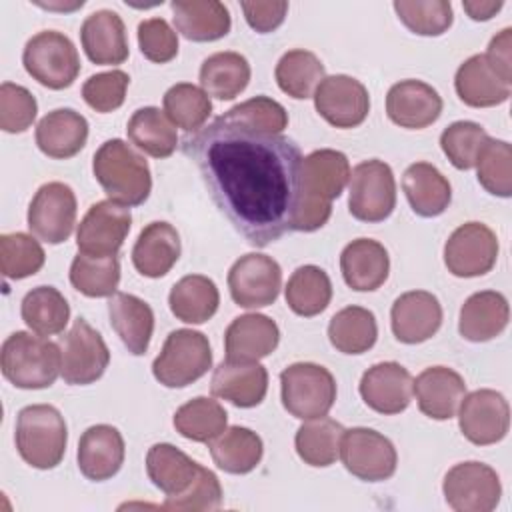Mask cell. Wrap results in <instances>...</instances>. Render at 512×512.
Wrapping results in <instances>:
<instances>
[{"label":"cell","mask_w":512,"mask_h":512,"mask_svg":"<svg viewBox=\"0 0 512 512\" xmlns=\"http://www.w3.org/2000/svg\"><path fill=\"white\" fill-rule=\"evenodd\" d=\"M46 254L40 242L24 232L0 236V270L4 278L22 280L34 276L44 266Z\"/></svg>","instance_id":"50"},{"label":"cell","mask_w":512,"mask_h":512,"mask_svg":"<svg viewBox=\"0 0 512 512\" xmlns=\"http://www.w3.org/2000/svg\"><path fill=\"white\" fill-rule=\"evenodd\" d=\"M26 72L50 90H64L80 74V58L74 42L56 30L34 34L22 52Z\"/></svg>","instance_id":"8"},{"label":"cell","mask_w":512,"mask_h":512,"mask_svg":"<svg viewBox=\"0 0 512 512\" xmlns=\"http://www.w3.org/2000/svg\"><path fill=\"white\" fill-rule=\"evenodd\" d=\"M360 396L368 408L380 414H400L414 394L410 372L398 362H378L360 378Z\"/></svg>","instance_id":"19"},{"label":"cell","mask_w":512,"mask_h":512,"mask_svg":"<svg viewBox=\"0 0 512 512\" xmlns=\"http://www.w3.org/2000/svg\"><path fill=\"white\" fill-rule=\"evenodd\" d=\"M132 224L128 206L112 200L96 202L88 208L76 230L78 252L90 256H116Z\"/></svg>","instance_id":"16"},{"label":"cell","mask_w":512,"mask_h":512,"mask_svg":"<svg viewBox=\"0 0 512 512\" xmlns=\"http://www.w3.org/2000/svg\"><path fill=\"white\" fill-rule=\"evenodd\" d=\"M76 224V196L64 182L42 184L28 206L30 232L48 242H66Z\"/></svg>","instance_id":"14"},{"label":"cell","mask_w":512,"mask_h":512,"mask_svg":"<svg viewBox=\"0 0 512 512\" xmlns=\"http://www.w3.org/2000/svg\"><path fill=\"white\" fill-rule=\"evenodd\" d=\"M390 326L396 340L404 344L426 342L442 326V306L432 292H404L392 304Z\"/></svg>","instance_id":"20"},{"label":"cell","mask_w":512,"mask_h":512,"mask_svg":"<svg viewBox=\"0 0 512 512\" xmlns=\"http://www.w3.org/2000/svg\"><path fill=\"white\" fill-rule=\"evenodd\" d=\"M212 368L208 338L190 328L172 330L152 362L154 378L166 388H184Z\"/></svg>","instance_id":"6"},{"label":"cell","mask_w":512,"mask_h":512,"mask_svg":"<svg viewBox=\"0 0 512 512\" xmlns=\"http://www.w3.org/2000/svg\"><path fill=\"white\" fill-rule=\"evenodd\" d=\"M210 454L220 470L228 474H248L260 464L264 444L250 428L230 426L210 442Z\"/></svg>","instance_id":"37"},{"label":"cell","mask_w":512,"mask_h":512,"mask_svg":"<svg viewBox=\"0 0 512 512\" xmlns=\"http://www.w3.org/2000/svg\"><path fill=\"white\" fill-rule=\"evenodd\" d=\"M446 504L456 512H490L498 506L502 484L494 468L484 462H460L442 482Z\"/></svg>","instance_id":"11"},{"label":"cell","mask_w":512,"mask_h":512,"mask_svg":"<svg viewBox=\"0 0 512 512\" xmlns=\"http://www.w3.org/2000/svg\"><path fill=\"white\" fill-rule=\"evenodd\" d=\"M344 282L356 292L378 290L390 272L388 250L372 238H356L340 254Z\"/></svg>","instance_id":"27"},{"label":"cell","mask_w":512,"mask_h":512,"mask_svg":"<svg viewBox=\"0 0 512 512\" xmlns=\"http://www.w3.org/2000/svg\"><path fill=\"white\" fill-rule=\"evenodd\" d=\"M414 394L422 414L432 420H450L466 396V382L448 366H430L416 376Z\"/></svg>","instance_id":"26"},{"label":"cell","mask_w":512,"mask_h":512,"mask_svg":"<svg viewBox=\"0 0 512 512\" xmlns=\"http://www.w3.org/2000/svg\"><path fill=\"white\" fill-rule=\"evenodd\" d=\"M218 304L220 294L214 280L202 274H188L180 278L168 294L172 314L186 324L208 322L216 314Z\"/></svg>","instance_id":"35"},{"label":"cell","mask_w":512,"mask_h":512,"mask_svg":"<svg viewBox=\"0 0 512 512\" xmlns=\"http://www.w3.org/2000/svg\"><path fill=\"white\" fill-rule=\"evenodd\" d=\"M80 42L90 62L116 66L128 58L126 28L118 12L102 8L86 16L80 26Z\"/></svg>","instance_id":"25"},{"label":"cell","mask_w":512,"mask_h":512,"mask_svg":"<svg viewBox=\"0 0 512 512\" xmlns=\"http://www.w3.org/2000/svg\"><path fill=\"white\" fill-rule=\"evenodd\" d=\"M4 378L22 390L50 388L62 370L60 346L32 332H12L0 350Z\"/></svg>","instance_id":"4"},{"label":"cell","mask_w":512,"mask_h":512,"mask_svg":"<svg viewBox=\"0 0 512 512\" xmlns=\"http://www.w3.org/2000/svg\"><path fill=\"white\" fill-rule=\"evenodd\" d=\"M484 58L504 82L512 84V28L500 30L490 40Z\"/></svg>","instance_id":"58"},{"label":"cell","mask_w":512,"mask_h":512,"mask_svg":"<svg viewBox=\"0 0 512 512\" xmlns=\"http://www.w3.org/2000/svg\"><path fill=\"white\" fill-rule=\"evenodd\" d=\"M222 506V486L218 476L200 464L192 484L176 496H166L164 510L172 512H206Z\"/></svg>","instance_id":"53"},{"label":"cell","mask_w":512,"mask_h":512,"mask_svg":"<svg viewBox=\"0 0 512 512\" xmlns=\"http://www.w3.org/2000/svg\"><path fill=\"white\" fill-rule=\"evenodd\" d=\"M394 10L400 22L410 32L420 36H440L454 22L452 4L448 0H426V2L396 0Z\"/></svg>","instance_id":"51"},{"label":"cell","mask_w":512,"mask_h":512,"mask_svg":"<svg viewBox=\"0 0 512 512\" xmlns=\"http://www.w3.org/2000/svg\"><path fill=\"white\" fill-rule=\"evenodd\" d=\"M488 140V132L478 122L458 120L442 130L440 148L454 168L470 170L476 166Z\"/></svg>","instance_id":"49"},{"label":"cell","mask_w":512,"mask_h":512,"mask_svg":"<svg viewBox=\"0 0 512 512\" xmlns=\"http://www.w3.org/2000/svg\"><path fill=\"white\" fill-rule=\"evenodd\" d=\"M162 102L164 114L172 120V124L186 130L188 134L200 130L212 112L210 96L190 82H178L170 86Z\"/></svg>","instance_id":"47"},{"label":"cell","mask_w":512,"mask_h":512,"mask_svg":"<svg viewBox=\"0 0 512 512\" xmlns=\"http://www.w3.org/2000/svg\"><path fill=\"white\" fill-rule=\"evenodd\" d=\"M138 46L150 62L166 64L178 54V34L164 18H146L138 24Z\"/></svg>","instance_id":"56"},{"label":"cell","mask_w":512,"mask_h":512,"mask_svg":"<svg viewBox=\"0 0 512 512\" xmlns=\"http://www.w3.org/2000/svg\"><path fill=\"white\" fill-rule=\"evenodd\" d=\"M110 326L120 336L130 354L142 356L148 350L152 332H154V312L148 302L142 298L116 292L108 300Z\"/></svg>","instance_id":"31"},{"label":"cell","mask_w":512,"mask_h":512,"mask_svg":"<svg viewBox=\"0 0 512 512\" xmlns=\"http://www.w3.org/2000/svg\"><path fill=\"white\" fill-rule=\"evenodd\" d=\"M224 122L260 134H282L288 126L286 108L270 96H254L232 106L220 116Z\"/></svg>","instance_id":"48"},{"label":"cell","mask_w":512,"mask_h":512,"mask_svg":"<svg viewBox=\"0 0 512 512\" xmlns=\"http://www.w3.org/2000/svg\"><path fill=\"white\" fill-rule=\"evenodd\" d=\"M16 450L38 470L56 468L66 452L68 428L58 408L50 404L24 406L16 416Z\"/></svg>","instance_id":"5"},{"label":"cell","mask_w":512,"mask_h":512,"mask_svg":"<svg viewBox=\"0 0 512 512\" xmlns=\"http://www.w3.org/2000/svg\"><path fill=\"white\" fill-rule=\"evenodd\" d=\"M130 142L152 158H168L178 146V134L172 120L156 106L138 108L126 126Z\"/></svg>","instance_id":"38"},{"label":"cell","mask_w":512,"mask_h":512,"mask_svg":"<svg viewBox=\"0 0 512 512\" xmlns=\"http://www.w3.org/2000/svg\"><path fill=\"white\" fill-rule=\"evenodd\" d=\"M200 464L180 448L158 442L146 454V472L156 488L166 496L182 494L198 474Z\"/></svg>","instance_id":"36"},{"label":"cell","mask_w":512,"mask_h":512,"mask_svg":"<svg viewBox=\"0 0 512 512\" xmlns=\"http://www.w3.org/2000/svg\"><path fill=\"white\" fill-rule=\"evenodd\" d=\"M458 426L464 438L476 446L496 444L508 434L510 406L496 390H474L458 406Z\"/></svg>","instance_id":"17"},{"label":"cell","mask_w":512,"mask_h":512,"mask_svg":"<svg viewBox=\"0 0 512 512\" xmlns=\"http://www.w3.org/2000/svg\"><path fill=\"white\" fill-rule=\"evenodd\" d=\"M20 316L32 332L52 336L66 328L70 320V306L54 286H36L22 298Z\"/></svg>","instance_id":"44"},{"label":"cell","mask_w":512,"mask_h":512,"mask_svg":"<svg viewBox=\"0 0 512 512\" xmlns=\"http://www.w3.org/2000/svg\"><path fill=\"white\" fill-rule=\"evenodd\" d=\"M350 172L346 154L332 148H320L302 158L292 230L314 232L322 228L332 214V200L344 192Z\"/></svg>","instance_id":"2"},{"label":"cell","mask_w":512,"mask_h":512,"mask_svg":"<svg viewBox=\"0 0 512 512\" xmlns=\"http://www.w3.org/2000/svg\"><path fill=\"white\" fill-rule=\"evenodd\" d=\"M182 150L238 234L264 248L292 230L302 152L282 134L250 132L220 116L188 134Z\"/></svg>","instance_id":"1"},{"label":"cell","mask_w":512,"mask_h":512,"mask_svg":"<svg viewBox=\"0 0 512 512\" xmlns=\"http://www.w3.org/2000/svg\"><path fill=\"white\" fill-rule=\"evenodd\" d=\"M476 176L486 192L500 198L512 194V148L506 140H488L476 162Z\"/></svg>","instance_id":"52"},{"label":"cell","mask_w":512,"mask_h":512,"mask_svg":"<svg viewBox=\"0 0 512 512\" xmlns=\"http://www.w3.org/2000/svg\"><path fill=\"white\" fill-rule=\"evenodd\" d=\"M402 190L414 214L422 218L440 216L452 200L448 178L428 162H414L402 176Z\"/></svg>","instance_id":"34"},{"label":"cell","mask_w":512,"mask_h":512,"mask_svg":"<svg viewBox=\"0 0 512 512\" xmlns=\"http://www.w3.org/2000/svg\"><path fill=\"white\" fill-rule=\"evenodd\" d=\"M128 84L130 76L122 70L100 72L82 84V98L96 112H114L124 104Z\"/></svg>","instance_id":"55"},{"label":"cell","mask_w":512,"mask_h":512,"mask_svg":"<svg viewBox=\"0 0 512 512\" xmlns=\"http://www.w3.org/2000/svg\"><path fill=\"white\" fill-rule=\"evenodd\" d=\"M282 406L300 420L326 416L336 400L332 372L314 362H296L280 372Z\"/></svg>","instance_id":"7"},{"label":"cell","mask_w":512,"mask_h":512,"mask_svg":"<svg viewBox=\"0 0 512 512\" xmlns=\"http://www.w3.org/2000/svg\"><path fill=\"white\" fill-rule=\"evenodd\" d=\"M314 108L334 128H354L366 120L370 96L360 80L348 74H334L318 84Z\"/></svg>","instance_id":"18"},{"label":"cell","mask_w":512,"mask_h":512,"mask_svg":"<svg viewBox=\"0 0 512 512\" xmlns=\"http://www.w3.org/2000/svg\"><path fill=\"white\" fill-rule=\"evenodd\" d=\"M280 342L278 324L266 314H242L224 332L226 360L258 362L270 356Z\"/></svg>","instance_id":"23"},{"label":"cell","mask_w":512,"mask_h":512,"mask_svg":"<svg viewBox=\"0 0 512 512\" xmlns=\"http://www.w3.org/2000/svg\"><path fill=\"white\" fill-rule=\"evenodd\" d=\"M170 8L176 30L192 42H214L230 32V12L218 0H174Z\"/></svg>","instance_id":"32"},{"label":"cell","mask_w":512,"mask_h":512,"mask_svg":"<svg viewBox=\"0 0 512 512\" xmlns=\"http://www.w3.org/2000/svg\"><path fill=\"white\" fill-rule=\"evenodd\" d=\"M88 140V120L72 110L58 108L48 112L36 126V144L42 154L66 160L76 156Z\"/></svg>","instance_id":"30"},{"label":"cell","mask_w":512,"mask_h":512,"mask_svg":"<svg viewBox=\"0 0 512 512\" xmlns=\"http://www.w3.org/2000/svg\"><path fill=\"white\" fill-rule=\"evenodd\" d=\"M288 308L304 318L318 316L332 300V282L328 274L314 264H304L292 272L284 288Z\"/></svg>","instance_id":"41"},{"label":"cell","mask_w":512,"mask_h":512,"mask_svg":"<svg viewBox=\"0 0 512 512\" xmlns=\"http://www.w3.org/2000/svg\"><path fill=\"white\" fill-rule=\"evenodd\" d=\"M70 284L88 298H110L120 284L118 256L78 252L70 264Z\"/></svg>","instance_id":"46"},{"label":"cell","mask_w":512,"mask_h":512,"mask_svg":"<svg viewBox=\"0 0 512 512\" xmlns=\"http://www.w3.org/2000/svg\"><path fill=\"white\" fill-rule=\"evenodd\" d=\"M62 352V378L72 386H86L102 378L110 364V350L84 318L74 320L72 328L60 336Z\"/></svg>","instance_id":"10"},{"label":"cell","mask_w":512,"mask_h":512,"mask_svg":"<svg viewBox=\"0 0 512 512\" xmlns=\"http://www.w3.org/2000/svg\"><path fill=\"white\" fill-rule=\"evenodd\" d=\"M274 76L278 88L284 94L296 100H306L314 96L318 84L326 78V70L314 52L296 48L282 54V58L276 64Z\"/></svg>","instance_id":"45"},{"label":"cell","mask_w":512,"mask_h":512,"mask_svg":"<svg viewBox=\"0 0 512 512\" xmlns=\"http://www.w3.org/2000/svg\"><path fill=\"white\" fill-rule=\"evenodd\" d=\"M340 458L344 468L364 482L388 480L398 464V454L390 438L364 426L344 430Z\"/></svg>","instance_id":"12"},{"label":"cell","mask_w":512,"mask_h":512,"mask_svg":"<svg viewBox=\"0 0 512 512\" xmlns=\"http://www.w3.org/2000/svg\"><path fill=\"white\" fill-rule=\"evenodd\" d=\"M344 436V426L332 418L320 416L304 422L296 436L294 446L298 456L308 466L326 468L340 456V442Z\"/></svg>","instance_id":"43"},{"label":"cell","mask_w":512,"mask_h":512,"mask_svg":"<svg viewBox=\"0 0 512 512\" xmlns=\"http://www.w3.org/2000/svg\"><path fill=\"white\" fill-rule=\"evenodd\" d=\"M38 104L32 92L14 82L0 86V128L8 134H20L36 120Z\"/></svg>","instance_id":"54"},{"label":"cell","mask_w":512,"mask_h":512,"mask_svg":"<svg viewBox=\"0 0 512 512\" xmlns=\"http://www.w3.org/2000/svg\"><path fill=\"white\" fill-rule=\"evenodd\" d=\"M244 18L248 26L260 34H268L276 30L288 12V2L284 0H272V2H240Z\"/></svg>","instance_id":"57"},{"label":"cell","mask_w":512,"mask_h":512,"mask_svg":"<svg viewBox=\"0 0 512 512\" xmlns=\"http://www.w3.org/2000/svg\"><path fill=\"white\" fill-rule=\"evenodd\" d=\"M498 238L482 222L458 226L444 244V264L458 278H474L490 272L498 258Z\"/></svg>","instance_id":"15"},{"label":"cell","mask_w":512,"mask_h":512,"mask_svg":"<svg viewBox=\"0 0 512 512\" xmlns=\"http://www.w3.org/2000/svg\"><path fill=\"white\" fill-rule=\"evenodd\" d=\"M504 6L502 0H488V2H478V0H466L462 2V8L466 10V14L472 18V20H490L500 8Z\"/></svg>","instance_id":"59"},{"label":"cell","mask_w":512,"mask_h":512,"mask_svg":"<svg viewBox=\"0 0 512 512\" xmlns=\"http://www.w3.org/2000/svg\"><path fill=\"white\" fill-rule=\"evenodd\" d=\"M92 172L106 196L122 206H140L152 190L146 158L120 138L106 140L92 158Z\"/></svg>","instance_id":"3"},{"label":"cell","mask_w":512,"mask_h":512,"mask_svg":"<svg viewBox=\"0 0 512 512\" xmlns=\"http://www.w3.org/2000/svg\"><path fill=\"white\" fill-rule=\"evenodd\" d=\"M386 114L400 128L422 130L442 114V98L422 80H400L386 94Z\"/></svg>","instance_id":"21"},{"label":"cell","mask_w":512,"mask_h":512,"mask_svg":"<svg viewBox=\"0 0 512 512\" xmlns=\"http://www.w3.org/2000/svg\"><path fill=\"white\" fill-rule=\"evenodd\" d=\"M180 258V234L164 220L150 222L132 248V264L146 278H162Z\"/></svg>","instance_id":"28"},{"label":"cell","mask_w":512,"mask_h":512,"mask_svg":"<svg viewBox=\"0 0 512 512\" xmlns=\"http://www.w3.org/2000/svg\"><path fill=\"white\" fill-rule=\"evenodd\" d=\"M124 438L118 428L110 424L90 426L78 442V468L94 482H102L118 474L124 464Z\"/></svg>","instance_id":"24"},{"label":"cell","mask_w":512,"mask_h":512,"mask_svg":"<svg viewBox=\"0 0 512 512\" xmlns=\"http://www.w3.org/2000/svg\"><path fill=\"white\" fill-rule=\"evenodd\" d=\"M396 206L392 168L382 160H364L350 172L348 210L360 222H382Z\"/></svg>","instance_id":"9"},{"label":"cell","mask_w":512,"mask_h":512,"mask_svg":"<svg viewBox=\"0 0 512 512\" xmlns=\"http://www.w3.org/2000/svg\"><path fill=\"white\" fill-rule=\"evenodd\" d=\"M508 320L510 306L506 296L496 290H482L462 304L458 332L470 342H488L506 330Z\"/></svg>","instance_id":"29"},{"label":"cell","mask_w":512,"mask_h":512,"mask_svg":"<svg viewBox=\"0 0 512 512\" xmlns=\"http://www.w3.org/2000/svg\"><path fill=\"white\" fill-rule=\"evenodd\" d=\"M210 390L238 408H254L268 392V372L258 362L224 360L214 368Z\"/></svg>","instance_id":"22"},{"label":"cell","mask_w":512,"mask_h":512,"mask_svg":"<svg viewBox=\"0 0 512 512\" xmlns=\"http://www.w3.org/2000/svg\"><path fill=\"white\" fill-rule=\"evenodd\" d=\"M172 422L180 436L192 442L210 444L226 430L228 414L218 400L208 396H196L174 412Z\"/></svg>","instance_id":"42"},{"label":"cell","mask_w":512,"mask_h":512,"mask_svg":"<svg viewBox=\"0 0 512 512\" xmlns=\"http://www.w3.org/2000/svg\"><path fill=\"white\" fill-rule=\"evenodd\" d=\"M378 338V324L372 310L346 306L338 310L328 324V340L342 354H364Z\"/></svg>","instance_id":"40"},{"label":"cell","mask_w":512,"mask_h":512,"mask_svg":"<svg viewBox=\"0 0 512 512\" xmlns=\"http://www.w3.org/2000/svg\"><path fill=\"white\" fill-rule=\"evenodd\" d=\"M510 86L486 62L484 54H474L464 60L454 76L458 98L472 108H490L508 100Z\"/></svg>","instance_id":"33"},{"label":"cell","mask_w":512,"mask_h":512,"mask_svg":"<svg viewBox=\"0 0 512 512\" xmlns=\"http://www.w3.org/2000/svg\"><path fill=\"white\" fill-rule=\"evenodd\" d=\"M250 82V64L238 52H216L200 66V86L208 96L232 100Z\"/></svg>","instance_id":"39"},{"label":"cell","mask_w":512,"mask_h":512,"mask_svg":"<svg viewBox=\"0 0 512 512\" xmlns=\"http://www.w3.org/2000/svg\"><path fill=\"white\" fill-rule=\"evenodd\" d=\"M280 288L282 268L266 254H244L228 270L230 296L242 308H264L274 304Z\"/></svg>","instance_id":"13"}]
</instances>
